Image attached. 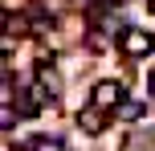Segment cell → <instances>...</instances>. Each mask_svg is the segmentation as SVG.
<instances>
[{
  "label": "cell",
  "mask_w": 155,
  "mask_h": 151,
  "mask_svg": "<svg viewBox=\"0 0 155 151\" xmlns=\"http://www.w3.org/2000/svg\"><path fill=\"white\" fill-rule=\"evenodd\" d=\"M118 49H123L127 57H147L151 49H155V37L147 29H127L123 37H118Z\"/></svg>",
  "instance_id": "6da1fadb"
},
{
  "label": "cell",
  "mask_w": 155,
  "mask_h": 151,
  "mask_svg": "<svg viewBox=\"0 0 155 151\" xmlns=\"http://www.w3.org/2000/svg\"><path fill=\"white\" fill-rule=\"evenodd\" d=\"M90 102L102 106V110H114V106H123V86H118L114 78L98 82V86H94V94H90Z\"/></svg>",
  "instance_id": "7a4b0ae2"
},
{
  "label": "cell",
  "mask_w": 155,
  "mask_h": 151,
  "mask_svg": "<svg viewBox=\"0 0 155 151\" xmlns=\"http://www.w3.org/2000/svg\"><path fill=\"white\" fill-rule=\"evenodd\" d=\"M78 127L86 131V135H102V131H106V110H102V106H82V110H78Z\"/></svg>",
  "instance_id": "3957f363"
},
{
  "label": "cell",
  "mask_w": 155,
  "mask_h": 151,
  "mask_svg": "<svg viewBox=\"0 0 155 151\" xmlns=\"http://www.w3.org/2000/svg\"><path fill=\"white\" fill-rule=\"evenodd\" d=\"M41 102H45V98H41V86H29L21 98H16V110H21V114H37Z\"/></svg>",
  "instance_id": "277c9868"
},
{
  "label": "cell",
  "mask_w": 155,
  "mask_h": 151,
  "mask_svg": "<svg viewBox=\"0 0 155 151\" xmlns=\"http://www.w3.org/2000/svg\"><path fill=\"white\" fill-rule=\"evenodd\" d=\"M37 86L45 90V94H57V90H61V78H57V70L49 61H41V70H37Z\"/></svg>",
  "instance_id": "5b68a950"
},
{
  "label": "cell",
  "mask_w": 155,
  "mask_h": 151,
  "mask_svg": "<svg viewBox=\"0 0 155 151\" xmlns=\"http://www.w3.org/2000/svg\"><path fill=\"white\" fill-rule=\"evenodd\" d=\"M29 29H33V25L25 21L21 12H12V16H8V25H4V33H8V37H21V33H29Z\"/></svg>",
  "instance_id": "8992f818"
},
{
  "label": "cell",
  "mask_w": 155,
  "mask_h": 151,
  "mask_svg": "<svg viewBox=\"0 0 155 151\" xmlns=\"http://www.w3.org/2000/svg\"><path fill=\"white\" fill-rule=\"evenodd\" d=\"M29 151H65L57 139H49V135H41V139H29Z\"/></svg>",
  "instance_id": "52a82bcc"
},
{
  "label": "cell",
  "mask_w": 155,
  "mask_h": 151,
  "mask_svg": "<svg viewBox=\"0 0 155 151\" xmlns=\"http://www.w3.org/2000/svg\"><path fill=\"white\" fill-rule=\"evenodd\" d=\"M0 127H4V131L16 127V106H4V110H0Z\"/></svg>",
  "instance_id": "ba28073f"
},
{
  "label": "cell",
  "mask_w": 155,
  "mask_h": 151,
  "mask_svg": "<svg viewBox=\"0 0 155 151\" xmlns=\"http://www.w3.org/2000/svg\"><path fill=\"white\" fill-rule=\"evenodd\" d=\"M139 114H143V106H139V102H131V106H123V119H139Z\"/></svg>",
  "instance_id": "9c48e42d"
},
{
  "label": "cell",
  "mask_w": 155,
  "mask_h": 151,
  "mask_svg": "<svg viewBox=\"0 0 155 151\" xmlns=\"http://www.w3.org/2000/svg\"><path fill=\"white\" fill-rule=\"evenodd\" d=\"M151 94H155V70H151Z\"/></svg>",
  "instance_id": "30bf717a"
},
{
  "label": "cell",
  "mask_w": 155,
  "mask_h": 151,
  "mask_svg": "<svg viewBox=\"0 0 155 151\" xmlns=\"http://www.w3.org/2000/svg\"><path fill=\"white\" fill-rule=\"evenodd\" d=\"M147 8H151V12H155V0H147Z\"/></svg>",
  "instance_id": "8fae6325"
}]
</instances>
